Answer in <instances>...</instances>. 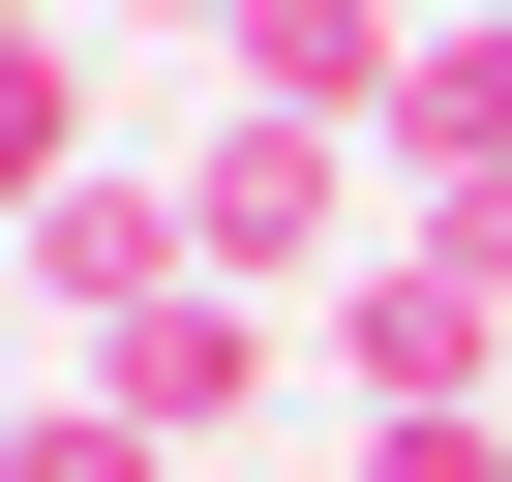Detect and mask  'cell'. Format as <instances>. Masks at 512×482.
<instances>
[{
	"label": "cell",
	"mask_w": 512,
	"mask_h": 482,
	"mask_svg": "<svg viewBox=\"0 0 512 482\" xmlns=\"http://www.w3.org/2000/svg\"><path fill=\"white\" fill-rule=\"evenodd\" d=\"M151 181H181V272H241V302H332V272H362V151L272 121V91H211Z\"/></svg>",
	"instance_id": "obj_1"
},
{
	"label": "cell",
	"mask_w": 512,
	"mask_h": 482,
	"mask_svg": "<svg viewBox=\"0 0 512 482\" xmlns=\"http://www.w3.org/2000/svg\"><path fill=\"white\" fill-rule=\"evenodd\" d=\"M302 332H332V422H512V302L452 272V241H362Z\"/></svg>",
	"instance_id": "obj_2"
},
{
	"label": "cell",
	"mask_w": 512,
	"mask_h": 482,
	"mask_svg": "<svg viewBox=\"0 0 512 482\" xmlns=\"http://www.w3.org/2000/svg\"><path fill=\"white\" fill-rule=\"evenodd\" d=\"M61 362H91V392H121L151 452H241V422L302 392V332L241 302V272H151V302H121V332H61Z\"/></svg>",
	"instance_id": "obj_3"
},
{
	"label": "cell",
	"mask_w": 512,
	"mask_h": 482,
	"mask_svg": "<svg viewBox=\"0 0 512 482\" xmlns=\"http://www.w3.org/2000/svg\"><path fill=\"white\" fill-rule=\"evenodd\" d=\"M211 91H272V121L392 151V91H422V0H241V31H211Z\"/></svg>",
	"instance_id": "obj_4"
},
{
	"label": "cell",
	"mask_w": 512,
	"mask_h": 482,
	"mask_svg": "<svg viewBox=\"0 0 512 482\" xmlns=\"http://www.w3.org/2000/svg\"><path fill=\"white\" fill-rule=\"evenodd\" d=\"M0 272H31V302H61V332H121V302H151V272H181V181H121V151H91V181H61V211H31V241H0Z\"/></svg>",
	"instance_id": "obj_5"
},
{
	"label": "cell",
	"mask_w": 512,
	"mask_h": 482,
	"mask_svg": "<svg viewBox=\"0 0 512 482\" xmlns=\"http://www.w3.org/2000/svg\"><path fill=\"white\" fill-rule=\"evenodd\" d=\"M422 181H512V0H422V91H392Z\"/></svg>",
	"instance_id": "obj_6"
},
{
	"label": "cell",
	"mask_w": 512,
	"mask_h": 482,
	"mask_svg": "<svg viewBox=\"0 0 512 482\" xmlns=\"http://www.w3.org/2000/svg\"><path fill=\"white\" fill-rule=\"evenodd\" d=\"M91 181V0H61V31H0V241H31Z\"/></svg>",
	"instance_id": "obj_7"
},
{
	"label": "cell",
	"mask_w": 512,
	"mask_h": 482,
	"mask_svg": "<svg viewBox=\"0 0 512 482\" xmlns=\"http://www.w3.org/2000/svg\"><path fill=\"white\" fill-rule=\"evenodd\" d=\"M0 482H181V452H151V422H121V392H91V362H61V392H31V422H0Z\"/></svg>",
	"instance_id": "obj_8"
},
{
	"label": "cell",
	"mask_w": 512,
	"mask_h": 482,
	"mask_svg": "<svg viewBox=\"0 0 512 482\" xmlns=\"http://www.w3.org/2000/svg\"><path fill=\"white\" fill-rule=\"evenodd\" d=\"M362 482H512V422H362Z\"/></svg>",
	"instance_id": "obj_9"
},
{
	"label": "cell",
	"mask_w": 512,
	"mask_h": 482,
	"mask_svg": "<svg viewBox=\"0 0 512 482\" xmlns=\"http://www.w3.org/2000/svg\"><path fill=\"white\" fill-rule=\"evenodd\" d=\"M422 241H452V272H482V302H512V181H422Z\"/></svg>",
	"instance_id": "obj_10"
},
{
	"label": "cell",
	"mask_w": 512,
	"mask_h": 482,
	"mask_svg": "<svg viewBox=\"0 0 512 482\" xmlns=\"http://www.w3.org/2000/svg\"><path fill=\"white\" fill-rule=\"evenodd\" d=\"M91 31H241V0H91Z\"/></svg>",
	"instance_id": "obj_11"
}]
</instances>
